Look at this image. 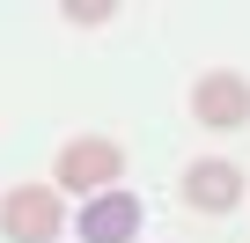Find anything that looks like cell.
Here are the masks:
<instances>
[{
    "instance_id": "6",
    "label": "cell",
    "mask_w": 250,
    "mask_h": 243,
    "mask_svg": "<svg viewBox=\"0 0 250 243\" xmlns=\"http://www.w3.org/2000/svg\"><path fill=\"white\" fill-rule=\"evenodd\" d=\"M103 15H118L110 0H66V22H81V30H96Z\"/></svg>"
},
{
    "instance_id": "2",
    "label": "cell",
    "mask_w": 250,
    "mask_h": 243,
    "mask_svg": "<svg viewBox=\"0 0 250 243\" xmlns=\"http://www.w3.org/2000/svg\"><path fill=\"white\" fill-rule=\"evenodd\" d=\"M191 118H199V126H213V133L250 126V81H243V74H228V66L199 74V81H191Z\"/></svg>"
},
{
    "instance_id": "1",
    "label": "cell",
    "mask_w": 250,
    "mask_h": 243,
    "mask_svg": "<svg viewBox=\"0 0 250 243\" xmlns=\"http://www.w3.org/2000/svg\"><path fill=\"white\" fill-rule=\"evenodd\" d=\"M118 177H125V148H118V140L81 133V140L59 148V184H66V192H110Z\"/></svg>"
},
{
    "instance_id": "5",
    "label": "cell",
    "mask_w": 250,
    "mask_h": 243,
    "mask_svg": "<svg viewBox=\"0 0 250 243\" xmlns=\"http://www.w3.org/2000/svg\"><path fill=\"white\" fill-rule=\"evenodd\" d=\"M184 199H191L199 214H228V206L243 199V170H235V162H191V170H184Z\"/></svg>"
},
{
    "instance_id": "3",
    "label": "cell",
    "mask_w": 250,
    "mask_h": 243,
    "mask_svg": "<svg viewBox=\"0 0 250 243\" xmlns=\"http://www.w3.org/2000/svg\"><path fill=\"white\" fill-rule=\"evenodd\" d=\"M0 228H8V243H52L59 236V192L52 184H15L0 199Z\"/></svg>"
},
{
    "instance_id": "4",
    "label": "cell",
    "mask_w": 250,
    "mask_h": 243,
    "mask_svg": "<svg viewBox=\"0 0 250 243\" xmlns=\"http://www.w3.org/2000/svg\"><path fill=\"white\" fill-rule=\"evenodd\" d=\"M140 236V199L133 192H96L81 214V243H133Z\"/></svg>"
}]
</instances>
